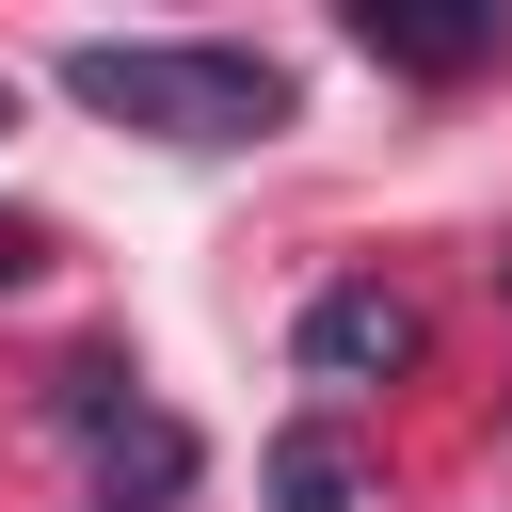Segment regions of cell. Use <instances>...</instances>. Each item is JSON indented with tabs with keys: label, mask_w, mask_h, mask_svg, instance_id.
Here are the masks:
<instances>
[{
	"label": "cell",
	"mask_w": 512,
	"mask_h": 512,
	"mask_svg": "<svg viewBox=\"0 0 512 512\" xmlns=\"http://www.w3.org/2000/svg\"><path fill=\"white\" fill-rule=\"evenodd\" d=\"M64 96L176 144V160H224V144H272L288 128V64L272 48H224V32H80L64 48Z\"/></svg>",
	"instance_id": "cell-1"
},
{
	"label": "cell",
	"mask_w": 512,
	"mask_h": 512,
	"mask_svg": "<svg viewBox=\"0 0 512 512\" xmlns=\"http://www.w3.org/2000/svg\"><path fill=\"white\" fill-rule=\"evenodd\" d=\"M352 48L400 64V80H464V64H496V16H464V0H352Z\"/></svg>",
	"instance_id": "cell-2"
},
{
	"label": "cell",
	"mask_w": 512,
	"mask_h": 512,
	"mask_svg": "<svg viewBox=\"0 0 512 512\" xmlns=\"http://www.w3.org/2000/svg\"><path fill=\"white\" fill-rule=\"evenodd\" d=\"M80 432H96L112 496H128V480H144V496H176V480H192V432H176V416H144V400H128L112 368H80Z\"/></svg>",
	"instance_id": "cell-3"
},
{
	"label": "cell",
	"mask_w": 512,
	"mask_h": 512,
	"mask_svg": "<svg viewBox=\"0 0 512 512\" xmlns=\"http://www.w3.org/2000/svg\"><path fill=\"white\" fill-rule=\"evenodd\" d=\"M304 368H320V384H368V368H416V304H400V288H336V304L304 320Z\"/></svg>",
	"instance_id": "cell-4"
},
{
	"label": "cell",
	"mask_w": 512,
	"mask_h": 512,
	"mask_svg": "<svg viewBox=\"0 0 512 512\" xmlns=\"http://www.w3.org/2000/svg\"><path fill=\"white\" fill-rule=\"evenodd\" d=\"M272 496H288V512H352V464H336V432H288V448H272Z\"/></svg>",
	"instance_id": "cell-5"
},
{
	"label": "cell",
	"mask_w": 512,
	"mask_h": 512,
	"mask_svg": "<svg viewBox=\"0 0 512 512\" xmlns=\"http://www.w3.org/2000/svg\"><path fill=\"white\" fill-rule=\"evenodd\" d=\"M0 128H16V96H0Z\"/></svg>",
	"instance_id": "cell-6"
}]
</instances>
